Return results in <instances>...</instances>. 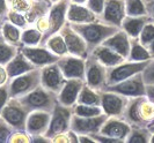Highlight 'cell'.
<instances>
[{
    "label": "cell",
    "mask_w": 154,
    "mask_h": 143,
    "mask_svg": "<svg viewBox=\"0 0 154 143\" xmlns=\"http://www.w3.org/2000/svg\"><path fill=\"white\" fill-rule=\"evenodd\" d=\"M65 82L66 77L64 76L62 69L57 65V62L46 65L41 68V84L45 89L59 94Z\"/></svg>",
    "instance_id": "16"
},
{
    "label": "cell",
    "mask_w": 154,
    "mask_h": 143,
    "mask_svg": "<svg viewBox=\"0 0 154 143\" xmlns=\"http://www.w3.org/2000/svg\"><path fill=\"white\" fill-rule=\"evenodd\" d=\"M59 34L63 36L65 43H66L69 54L77 55V57L84 58V59H86L89 55L85 39L71 27V23L69 21L64 24V27L60 29Z\"/></svg>",
    "instance_id": "12"
},
{
    "label": "cell",
    "mask_w": 154,
    "mask_h": 143,
    "mask_svg": "<svg viewBox=\"0 0 154 143\" xmlns=\"http://www.w3.org/2000/svg\"><path fill=\"white\" fill-rule=\"evenodd\" d=\"M71 4V0H60L56 4H52V6L50 8L49 13H48V20H49V30L46 34L43 35L41 45L44 46L46 40L51 36H54L56 34H58L60 29L64 27V24L67 22V9Z\"/></svg>",
    "instance_id": "7"
},
{
    "label": "cell",
    "mask_w": 154,
    "mask_h": 143,
    "mask_svg": "<svg viewBox=\"0 0 154 143\" xmlns=\"http://www.w3.org/2000/svg\"><path fill=\"white\" fill-rule=\"evenodd\" d=\"M30 135L27 132H21V130H15L9 139V143H30Z\"/></svg>",
    "instance_id": "43"
},
{
    "label": "cell",
    "mask_w": 154,
    "mask_h": 143,
    "mask_svg": "<svg viewBox=\"0 0 154 143\" xmlns=\"http://www.w3.org/2000/svg\"><path fill=\"white\" fill-rule=\"evenodd\" d=\"M125 16V0H106L104 9L99 16V20L106 24L121 28Z\"/></svg>",
    "instance_id": "15"
},
{
    "label": "cell",
    "mask_w": 154,
    "mask_h": 143,
    "mask_svg": "<svg viewBox=\"0 0 154 143\" xmlns=\"http://www.w3.org/2000/svg\"><path fill=\"white\" fill-rule=\"evenodd\" d=\"M147 49H148V51H149L151 55H152V59H154V40L149 44V45L147 46Z\"/></svg>",
    "instance_id": "54"
},
{
    "label": "cell",
    "mask_w": 154,
    "mask_h": 143,
    "mask_svg": "<svg viewBox=\"0 0 154 143\" xmlns=\"http://www.w3.org/2000/svg\"><path fill=\"white\" fill-rule=\"evenodd\" d=\"M9 90H8V82L6 84L0 85V114L2 109L5 107V105L7 104V102L9 100Z\"/></svg>",
    "instance_id": "44"
},
{
    "label": "cell",
    "mask_w": 154,
    "mask_h": 143,
    "mask_svg": "<svg viewBox=\"0 0 154 143\" xmlns=\"http://www.w3.org/2000/svg\"><path fill=\"white\" fill-rule=\"evenodd\" d=\"M152 22L148 15L143 16H125L122 22L121 29H123L131 38H138L141 30L147 23Z\"/></svg>",
    "instance_id": "25"
},
{
    "label": "cell",
    "mask_w": 154,
    "mask_h": 143,
    "mask_svg": "<svg viewBox=\"0 0 154 143\" xmlns=\"http://www.w3.org/2000/svg\"><path fill=\"white\" fill-rule=\"evenodd\" d=\"M28 112L32 111H45L52 112L56 105L58 104V94L45 89L42 84L36 89L17 98Z\"/></svg>",
    "instance_id": "3"
},
{
    "label": "cell",
    "mask_w": 154,
    "mask_h": 143,
    "mask_svg": "<svg viewBox=\"0 0 154 143\" xmlns=\"http://www.w3.org/2000/svg\"><path fill=\"white\" fill-rule=\"evenodd\" d=\"M52 142L54 143H79V140H78V134L72 130V129H69L64 133H60L58 135H56L52 139Z\"/></svg>",
    "instance_id": "38"
},
{
    "label": "cell",
    "mask_w": 154,
    "mask_h": 143,
    "mask_svg": "<svg viewBox=\"0 0 154 143\" xmlns=\"http://www.w3.org/2000/svg\"><path fill=\"white\" fill-rule=\"evenodd\" d=\"M122 119L131 127H151L154 125V102L145 96L129 98Z\"/></svg>",
    "instance_id": "1"
},
{
    "label": "cell",
    "mask_w": 154,
    "mask_h": 143,
    "mask_svg": "<svg viewBox=\"0 0 154 143\" xmlns=\"http://www.w3.org/2000/svg\"><path fill=\"white\" fill-rule=\"evenodd\" d=\"M138 38L143 45H145L146 47L149 45L154 40V23H147L146 25L144 27V29L141 30Z\"/></svg>",
    "instance_id": "37"
},
{
    "label": "cell",
    "mask_w": 154,
    "mask_h": 143,
    "mask_svg": "<svg viewBox=\"0 0 154 143\" xmlns=\"http://www.w3.org/2000/svg\"><path fill=\"white\" fill-rule=\"evenodd\" d=\"M148 62L149 60L141 61V62H131V61L125 60L117 66L108 67L107 68V85L115 84L138 73H143V70L148 65Z\"/></svg>",
    "instance_id": "9"
},
{
    "label": "cell",
    "mask_w": 154,
    "mask_h": 143,
    "mask_svg": "<svg viewBox=\"0 0 154 143\" xmlns=\"http://www.w3.org/2000/svg\"><path fill=\"white\" fill-rule=\"evenodd\" d=\"M77 103L86 104V105L101 106V90H95L85 83L79 94Z\"/></svg>",
    "instance_id": "28"
},
{
    "label": "cell",
    "mask_w": 154,
    "mask_h": 143,
    "mask_svg": "<svg viewBox=\"0 0 154 143\" xmlns=\"http://www.w3.org/2000/svg\"><path fill=\"white\" fill-rule=\"evenodd\" d=\"M103 90L117 92L129 98L139 97V96L146 95V84L144 82L143 73H138L124 81L111 84V85H107Z\"/></svg>",
    "instance_id": "10"
},
{
    "label": "cell",
    "mask_w": 154,
    "mask_h": 143,
    "mask_svg": "<svg viewBox=\"0 0 154 143\" xmlns=\"http://www.w3.org/2000/svg\"><path fill=\"white\" fill-rule=\"evenodd\" d=\"M29 113L17 98H9L0 117L4 118L15 130L27 132V119Z\"/></svg>",
    "instance_id": "6"
},
{
    "label": "cell",
    "mask_w": 154,
    "mask_h": 143,
    "mask_svg": "<svg viewBox=\"0 0 154 143\" xmlns=\"http://www.w3.org/2000/svg\"><path fill=\"white\" fill-rule=\"evenodd\" d=\"M41 85V68H35L28 73L19 75L8 81L11 98H20Z\"/></svg>",
    "instance_id": "4"
},
{
    "label": "cell",
    "mask_w": 154,
    "mask_h": 143,
    "mask_svg": "<svg viewBox=\"0 0 154 143\" xmlns=\"http://www.w3.org/2000/svg\"><path fill=\"white\" fill-rule=\"evenodd\" d=\"M58 1H60V0H50L51 4H56V2H58Z\"/></svg>",
    "instance_id": "57"
},
{
    "label": "cell",
    "mask_w": 154,
    "mask_h": 143,
    "mask_svg": "<svg viewBox=\"0 0 154 143\" xmlns=\"http://www.w3.org/2000/svg\"><path fill=\"white\" fill-rule=\"evenodd\" d=\"M49 1H50V0H49Z\"/></svg>",
    "instance_id": "61"
},
{
    "label": "cell",
    "mask_w": 154,
    "mask_h": 143,
    "mask_svg": "<svg viewBox=\"0 0 154 143\" xmlns=\"http://www.w3.org/2000/svg\"><path fill=\"white\" fill-rule=\"evenodd\" d=\"M9 79H13L19 75H22L24 73H28L32 69L37 68L32 62L26 58V55L21 52V50L17 52L15 57L5 66Z\"/></svg>",
    "instance_id": "24"
},
{
    "label": "cell",
    "mask_w": 154,
    "mask_h": 143,
    "mask_svg": "<svg viewBox=\"0 0 154 143\" xmlns=\"http://www.w3.org/2000/svg\"><path fill=\"white\" fill-rule=\"evenodd\" d=\"M146 96L154 102V85H146Z\"/></svg>",
    "instance_id": "52"
},
{
    "label": "cell",
    "mask_w": 154,
    "mask_h": 143,
    "mask_svg": "<svg viewBox=\"0 0 154 143\" xmlns=\"http://www.w3.org/2000/svg\"><path fill=\"white\" fill-rule=\"evenodd\" d=\"M152 137V130L148 127H131V132L128 135L126 143H149Z\"/></svg>",
    "instance_id": "32"
},
{
    "label": "cell",
    "mask_w": 154,
    "mask_h": 143,
    "mask_svg": "<svg viewBox=\"0 0 154 143\" xmlns=\"http://www.w3.org/2000/svg\"><path fill=\"white\" fill-rule=\"evenodd\" d=\"M91 54L94 55L102 65H104L107 68L117 66V65H119V64H122V62L126 60L119 53H117L112 49L103 45V44H101L97 47H95L91 52Z\"/></svg>",
    "instance_id": "23"
},
{
    "label": "cell",
    "mask_w": 154,
    "mask_h": 143,
    "mask_svg": "<svg viewBox=\"0 0 154 143\" xmlns=\"http://www.w3.org/2000/svg\"><path fill=\"white\" fill-rule=\"evenodd\" d=\"M145 1H151V0H145Z\"/></svg>",
    "instance_id": "60"
},
{
    "label": "cell",
    "mask_w": 154,
    "mask_h": 143,
    "mask_svg": "<svg viewBox=\"0 0 154 143\" xmlns=\"http://www.w3.org/2000/svg\"><path fill=\"white\" fill-rule=\"evenodd\" d=\"M6 20H7V17H6V16L0 15V35L2 34V25H4V23L6 22Z\"/></svg>",
    "instance_id": "53"
},
{
    "label": "cell",
    "mask_w": 154,
    "mask_h": 143,
    "mask_svg": "<svg viewBox=\"0 0 154 143\" xmlns=\"http://www.w3.org/2000/svg\"><path fill=\"white\" fill-rule=\"evenodd\" d=\"M151 59L152 55L148 49L140 43L139 38H131V50L126 60L131 62H141V61H148Z\"/></svg>",
    "instance_id": "27"
},
{
    "label": "cell",
    "mask_w": 154,
    "mask_h": 143,
    "mask_svg": "<svg viewBox=\"0 0 154 143\" xmlns=\"http://www.w3.org/2000/svg\"><path fill=\"white\" fill-rule=\"evenodd\" d=\"M102 44L112 49L114 51L119 53L125 59H128V57L130 54V50H131V37L123 29L119 28L114 35L107 38Z\"/></svg>",
    "instance_id": "21"
},
{
    "label": "cell",
    "mask_w": 154,
    "mask_h": 143,
    "mask_svg": "<svg viewBox=\"0 0 154 143\" xmlns=\"http://www.w3.org/2000/svg\"><path fill=\"white\" fill-rule=\"evenodd\" d=\"M85 82L95 90H103L107 85V67L102 65L94 55L86 58Z\"/></svg>",
    "instance_id": "8"
},
{
    "label": "cell",
    "mask_w": 154,
    "mask_h": 143,
    "mask_svg": "<svg viewBox=\"0 0 154 143\" xmlns=\"http://www.w3.org/2000/svg\"><path fill=\"white\" fill-rule=\"evenodd\" d=\"M128 102L129 97L124 95L112 91L101 90V107L108 117L122 118Z\"/></svg>",
    "instance_id": "13"
},
{
    "label": "cell",
    "mask_w": 154,
    "mask_h": 143,
    "mask_svg": "<svg viewBox=\"0 0 154 143\" xmlns=\"http://www.w3.org/2000/svg\"><path fill=\"white\" fill-rule=\"evenodd\" d=\"M19 51H20V47L8 43L2 36V34L0 35V65L1 66H6L17 54Z\"/></svg>",
    "instance_id": "30"
},
{
    "label": "cell",
    "mask_w": 154,
    "mask_h": 143,
    "mask_svg": "<svg viewBox=\"0 0 154 143\" xmlns=\"http://www.w3.org/2000/svg\"><path fill=\"white\" fill-rule=\"evenodd\" d=\"M8 81H9V77H8L6 67L0 65V85H2V84H6Z\"/></svg>",
    "instance_id": "47"
},
{
    "label": "cell",
    "mask_w": 154,
    "mask_h": 143,
    "mask_svg": "<svg viewBox=\"0 0 154 143\" xmlns=\"http://www.w3.org/2000/svg\"><path fill=\"white\" fill-rule=\"evenodd\" d=\"M93 139L95 140L96 143H124L123 141L118 140V139H114V137H110V136L103 135L101 133H95V134H91Z\"/></svg>",
    "instance_id": "45"
},
{
    "label": "cell",
    "mask_w": 154,
    "mask_h": 143,
    "mask_svg": "<svg viewBox=\"0 0 154 143\" xmlns=\"http://www.w3.org/2000/svg\"><path fill=\"white\" fill-rule=\"evenodd\" d=\"M51 6H52V4L49 0H35V2H34L31 9L27 14H24L27 21H28L29 27L34 25L35 22L38 20L39 17L48 15V13H49Z\"/></svg>",
    "instance_id": "26"
},
{
    "label": "cell",
    "mask_w": 154,
    "mask_h": 143,
    "mask_svg": "<svg viewBox=\"0 0 154 143\" xmlns=\"http://www.w3.org/2000/svg\"><path fill=\"white\" fill-rule=\"evenodd\" d=\"M104 5H106V0H87V2H86V6L97 16L102 14V12L104 9Z\"/></svg>",
    "instance_id": "42"
},
{
    "label": "cell",
    "mask_w": 154,
    "mask_h": 143,
    "mask_svg": "<svg viewBox=\"0 0 154 143\" xmlns=\"http://www.w3.org/2000/svg\"><path fill=\"white\" fill-rule=\"evenodd\" d=\"M71 27L85 39L89 54L95 47L101 45L107 38L119 29L101 22L100 20L91 23H71Z\"/></svg>",
    "instance_id": "2"
},
{
    "label": "cell",
    "mask_w": 154,
    "mask_h": 143,
    "mask_svg": "<svg viewBox=\"0 0 154 143\" xmlns=\"http://www.w3.org/2000/svg\"><path fill=\"white\" fill-rule=\"evenodd\" d=\"M151 143H154V132H152V137H151Z\"/></svg>",
    "instance_id": "56"
},
{
    "label": "cell",
    "mask_w": 154,
    "mask_h": 143,
    "mask_svg": "<svg viewBox=\"0 0 154 143\" xmlns=\"http://www.w3.org/2000/svg\"><path fill=\"white\" fill-rule=\"evenodd\" d=\"M42 38H43V32H41L34 25H30V27H28V28L22 30V35H21L22 46L41 45Z\"/></svg>",
    "instance_id": "31"
},
{
    "label": "cell",
    "mask_w": 154,
    "mask_h": 143,
    "mask_svg": "<svg viewBox=\"0 0 154 143\" xmlns=\"http://www.w3.org/2000/svg\"><path fill=\"white\" fill-rule=\"evenodd\" d=\"M66 19L69 23H91L99 20V16L93 13L86 5L71 2L67 9Z\"/></svg>",
    "instance_id": "22"
},
{
    "label": "cell",
    "mask_w": 154,
    "mask_h": 143,
    "mask_svg": "<svg viewBox=\"0 0 154 143\" xmlns=\"http://www.w3.org/2000/svg\"><path fill=\"white\" fill-rule=\"evenodd\" d=\"M51 113L45 111H32L27 119V133L32 135H45L50 125Z\"/></svg>",
    "instance_id": "20"
},
{
    "label": "cell",
    "mask_w": 154,
    "mask_h": 143,
    "mask_svg": "<svg viewBox=\"0 0 154 143\" xmlns=\"http://www.w3.org/2000/svg\"><path fill=\"white\" fill-rule=\"evenodd\" d=\"M44 46H46L51 52H54V54H57V55H59V57L65 55V54L69 53L66 43H65L64 38H63V36L59 32L49 38V39L46 40V43L44 44Z\"/></svg>",
    "instance_id": "33"
},
{
    "label": "cell",
    "mask_w": 154,
    "mask_h": 143,
    "mask_svg": "<svg viewBox=\"0 0 154 143\" xmlns=\"http://www.w3.org/2000/svg\"><path fill=\"white\" fill-rule=\"evenodd\" d=\"M35 28H37L41 32H43V35L48 32L49 30V20H48V15H44L42 17H39L38 20L34 24Z\"/></svg>",
    "instance_id": "46"
},
{
    "label": "cell",
    "mask_w": 154,
    "mask_h": 143,
    "mask_svg": "<svg viewBox=\"0 0 154 143\" xmlns=\"http://www.w3.org/2000/svg\"><path fill=\"white\" fill-rule=\"evenodd\" d=\"M143 77L146 85H154V59H151L143 70Z\"/></svg>",
    "instance_id": "41"
},
{
    "label": "cell",
    "mask_w": 154,
    "mask_h": 143,
    "mask_svg": "<svg viewBox=\"0 0 154 143\" xmlns=\"http://www.w3.org/2000/svg\"><path fill=\"white\" fill-rule=\"evenodd\" d=\"M148 128H149L152 132H154V125H153V126H151V127H148Z\"/></svg>",
    "instance_id": "58"
},
{
    "label": "cell",
    "mask_w": 154,
    "mask_h": 143,
    "mask_svg": "<svg viewBox=\"0 0 154 143\" xmlns=\"http://www.w3.org/2000/svg\"><path fill=\"white\" fill-rule=\"evenodd\" d=\"M79 143H96L91 135H78Z\"/></svg>",
    "instance_id": "51"
},
{
    "label": "cell",
    "mask_w": 154,
    "mask_h": 143,
    "mask_svg": "<svg viewBox=\"0 0 154 143\" xmlns=\"http://www.w3.org/2000/svg\"><path fill=\"white\" fill-rule=\"evenodd\" d=\"M72 115H73V106L71 107V106L62 105L58 102V104L56 105L51 113L50 125L45 133V136L51 140V142L56 135L71 129Z\"/></svg>",
    "instance_id": "5"
},
{
    "label": "cell",
    "mask_w": 154,
    "mask_h": 143,
    "mask_svg": "<svg viewBox=\"0 0 154 143\" xmlns=\"http://www.w3.org/2000/svg\"><path fill=\"white\" fill-rule=\"evenodd\" d=\"M34 2H35V0H13L9 4V8L14 9V10L19 12V13L27 14L31 9Z\"/></svg>",
    "instance_id": "39"
},
{
    "label": "cell",
    "mask_w": 154,
    "mask_h": 143,
    "mask_svg": "<svg viewBox=\"0 0 154 143\" xmlns=\"http://www.w3.org/2000/svg\"><path fill=\"white\" fill-rule=\"evenodd\" d=\"M8 10H9V4L7 0H0V15L7 17Z\"/></svg>",
    "instance_id": "49"
},
{
    "label": "cell",
    "mask_w": 154,
    "mask_h": 143,
    "mask_svg": "<svg viewBox=\"0 0 154 143\" xmlns=\"http://www.w3.org/2000/svg\"><path fill=\"white\" fill-rule=\"evenodd\" d=\"M130 132H131V126L124 119L118 117H109L106 122L102 125L99 133L125 142Z\"/></svg>",
    "instance_id": "18"
},
{
    "label": "cell",
    "mask_w": 154,
    "mask_h": 143,
    "mask_svg": "<svg viewBox=\"0 0 154 143\" xmlns=\"http://www.w3.org/2000/svg\"><path fill=\"white\" fill-rule=\"evenodd\" d=\"M145 2H146L147 15L151 17L152 22L154 23V0H151V1H145Z\"/></svg>",
    "instance_id": "50"
},
{
    "label": "cell",
    "mask_w": 154,
    "mask_h": 143,
    "mask_svg": "<svg viewBox=\"0 0 154 143\" xmlns=\"http://www.w3.org/2000/svg\"><path fill=\"white\" fill-rule=\"evenodd\" d=\"M109 117L106 113L95 117H79L73 114L71 120V129L78 135H91L100 132L102 125Z\"/></svg>",
    "instance_id": "11"
},
{
    "label": "cell",
    "mask_w": 154,
    "mask_h": 143,
    "mask_svg": "<svg viewBox=\"0 0 154 143\" xmlns=\"http://www.w3.org/2000/svg\"><path fill=\"white\" fill-rule=\"evenodd\" d=\"M85 80L81 79H69L58 94V102L65 106H74L77 104L79 94L82 89Z\"/></svg>",
    "instance_id": "19"
},
{
    "label": "cell",
    "mask_w": 154,
    "mask_h": 143,
    "mask_svg": "<svg viewBox=\"0 0 154 143\" xmlns=\"http://www.w3.org/2000/svg\"><path fill=\"white\" fill-rule=\"evenodd\" d=\"M7 1H8V4H11V2L13 1V0H7Z\"/></svg>",
    "instance_id": "59"
},
{
    "label": "cell",
    "mask_w": 154,
    "mask_h": 143,
    "mask_svg": "<svg viewBox=\"0 0 154 143\" xmlns=\"http://www.w3.org/2000/svg\"><path fill=\"white\" fill-rule=\"evenodd\" d=\"M57 65L62 69L63 74L69 79H81L85 80V69H86V59L80 58L73 54H65L59 57Z\"/></svg>",
    "instance_id": "14"
},
{
    "label": "cell",
    "mask_w": 154,
    "mask_h": 143,
    "mask_svg": "<svg viewBox=\"0 0 154 143\" xmlns=\"http://www.w3.org/2000/svg\"><path fill=\"white\" fill-rule=\"evenodd\" d=\"M15 129L12 127L4 118L0 117V143L9 142V139Z\"/></svg>",
    "instance_id": "40"
},
{
    "label": "cell",
    "mask_w": 154,
    "mask_h": 143,
    "mask_svg": "<svg viewBox=\"0 0 154 143\" xmlns=\"http://www.w3.org/2000/svg\"><path fill=\"white\" fill-rule=\"evenodd\" d=\"M31 141L30 143H50L51 140L48 139L45 135H32L30 136Z\"/></svg>",
    "instance_id": "48"
},
{
    "label": "cell",
    "mask_w": 154,
    "mask_h": 143,
    "mask_svg": "<svg viewBox=\"0 0 154 143\" xmlns=\"http://www.w3.org/2000/svg\"><path fill=\"white\" fill-rule=\"evenodd\" d=\"M71 2H74V4H80V5H86L87 0H71Z\"/></svg>",
    "instance_id": "55"
},
{
    "label": "cell",
    "mask_w": 154,
    "mask_h": 143,
    "mask_svg": "<svg viewBox=\"0 0 154 143\" xmlns=\"http://www.w3.org/2000/svg\"><path fill=\"white\" fill-rule=\"evenodd\" d=\"M125 10L128 16L147 15L145 0H125Z\"/></svg>",
    "instance_id": "34"
},
{
    "label": "cell",
    "mask_w": 154,
    "mask_h": 143,
    "mask_svg": "<svg viewBox=\"0 0 154 143\" xmlns=\"http://www.w3.org/2000/svg\"><path fill=\"white\" fill-rule=\"evenodd\" d=\"M103 110L101 106L86 105V104H75L73 106V114L79 117H95L102 114Z\"/></svg>",
    "instance_id": "35"
},
{
    "label": "cell",
    "mask_w": 154,
    "mask_h": 143,
    "mask_svg": "<svg viewBox=\"0 0 154 143\" xmlns=\"http://www.w3.org/2000/svg\"><path fill=\"white\" fill-rule=\"evenodd\" d=\"M7 20L9 22L13 23V24H15L16 27L21 28L22 30L29 27L28 21H27V19H26V15L22 14V13L16 12L14 9H11V8H9V10H8V13H7Z\"/></svg>",
    "instance_id": "36"
},
{
    "label": "cell",
    "mask_w": 154,
    "mask_h": 143,
    "mask_svg": "<svg viewBox=\"0 0 154 143\" xmlns=\"http://www.w3.org/2000/svg\"><path fill=\"white\" fill-rule=\"evenodd\" d=\"M20 50L26 55V58L30 62H32L37 68H42L46 65L54 64L59 59V55L51 52L46 46H21Z\"/></svg>",
    "instance_id": "17"
},
{
    "label": "cell",
    "mask_w": 154,
    "mask_h": 143,
    "mask_svg": "<svg viewBox=\"0 0 154 143\" xmlns=\"http://www.w3.org/2000/svg\"><path fill=\"white\" fill-rule=\"evenodd\" d=\"M21 35H22V29L6 20V22L2 25V36L5 37V39L8 43L17 46V47H21L22 46Z\"/></svg>",
    "instance_id": "29"
}]
</instances>
